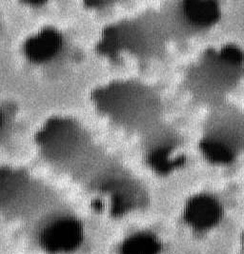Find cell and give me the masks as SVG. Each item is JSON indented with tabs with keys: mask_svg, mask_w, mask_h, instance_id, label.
Wrapping results in <instances>:
<instances>
[{
	"mask_svg": "<svg viewBox=\"0 0 244 254\" xmlns=\"http://www.w3.org/2000/svg\"><path fill=\"white\" fill-rule=\"evenodd\" d=\"M98 107L116 120L128 125H140L154 118L159 111V99L137 82H114L94 93Z\"/></svg>",
	"mask_w": 244,
	"mask_h": 254,
	"instance_id": "obj_1",
	"label": "cell"
},
{
	"mask_svg": "<svg viewBox=\"0 0 244 254\" xmlns=\"http://www.w3.org/2000/svg\"><path fill=\"white\" fill-rule=\"evenodd\" d=\"M244 71V55L238 47L209 50L192 70L191 85L203 96L216 97L232 89Z\"/></svg>",
	"mask_w": 244,
	"mask_h": 254,
	"instance_id": "obj_2",
	"label": "cell"
},
{
	"mask_svg": "<svg viewBox=\"0 0 244 254\" xmlns=\"http://www.w3.org/2000/svg\"><path fill=\"white\" fill-rule=\"evenodd\" d=\"M42 152L51 161L70 167L80 160L91 145L81 126L69 118L53 117L36 135Z\"/></svg>",
	"mask_w": 244,
	"mask_h": 254,
	"instance_id": "obj_3",
	"label": "cell"
},
{
	"mask_svg": "<svg viewBox=\"0 0 244 254\" xmlns=\"http://www.w3.org/2000/svg\"><path fill=\"white\" fill-rule=\"evenodd\" d=\"M205 157L213 163L228 164L244 149V125L229 120L215 125L199 143Z\"/></svg>",
	"mask_w": 244,
	"mask_h": 254,
	"instance_id": "obj_4",
	"label": "cell"
},
{
	"mask_svg": "<svg viewBox=\"0 0 244 254\" xmlns=\"http://www.w3.org/2000/svg\"><path fill=\"white\" fill-rule=\"evenodd\" d=\"M224 208L217 197L200 193L192 197L187 203L184 218L187 223L198 231H210L221 223Z\"/></svg>",
	"mask_w": 244,
	"mask_h": 254,
	"instance_id": "obj_5",
	"label": "cell"
},
{
	"mask_svg": "<svg viewBox=\"0 0 244 254\" xmlns=\"http://www.w3.org/2000/svg\"><path fill=\"white\" fill-rule=\"evenodd\" d=\"M81 224L74 217L63 216L50 222L42 232L44 247L51 252H68L81 239Z\"/></svg>",
	"mask_w": 244,
	"mask_h": 254,
	"instance_id": "obj_6",
	"label": "cell"
},
{
	"mask_svg": "<svg viewBox=\"0 0 244 254\" xmlns=\"http://www.w3.org/2000/svg\"><path fill=\"white\" fill-rule=\"evenodd\" d=\"M62 43L63 39L59 31L53 27H46L26 39L24 53L34 62H44L58 54Z\"/></svg>",
	"mask_w": 244,
	"mask_h": 254,
	"instance_id": "obj_7",
	"label": "cell"
},
{
	"mask_svg": "<svg viewBox=\"0 0 244 254\" xmlns=\"http://www.w3.org/2000/svg\"><path fill=\"white\" fill-rule=\"evenodd\" d=\"M180 14L188 27L194 30H200L218 21L221 15V9L215 1L188 0L181 3Z\"/></svg>",
	"mask_w": 244,
	"mask_h": 254,
	"instance_id": "obj_8",
	"label": "cell"
},
{
	"mask_svg": "<svg viewBox=\"0 0 244 254\" xmlns=\"http://www.w3.org/2000/svg\"><path fill=\"white\" fill-rule=\"evenodd\" d=\"M174 145L172 141H170L168 144L166 142L163 144H158L148 152L147 161L151 165L152 168H154L160 174L169 173L172 169L180 166L185 161V158L182 155L174 159L170 158Z\"/></svg>",
	"mask_w": 244,
	"mask_h": 254,
	"instance_id": "obj_9",
	"label": "cell"
},
{
	"mask_svg": "<svg viewBox=\"0 0 244 254\" xmlns=\"http://www.w3.org/2000/svg\"><path fill=\"white\" fill-rule=\"evenodd\" d=\"M159 245L148 233H139L128 239L122 248L123 254H157Z\"/></svg>",
	"mask_w": 244,
	"mask_h": 254,
	"instance_id": "obj_10",
	"label": "cell"
},
{
	"mask_svg": "<svg viewBox=\"0 0 244 254\" xmlns=\"http://www.w3.org/2000/svg\"><path fill=\"white\" fill-rule=\"evenodd\" d=\"M240 247H241L242 253L244 254V229L240 236Z\"/></svg>",
	"mask_w": 244,
	"mask_h": 254,
	"instance_id": "obj_11",
	"label": "cell"
}]
</instances>
